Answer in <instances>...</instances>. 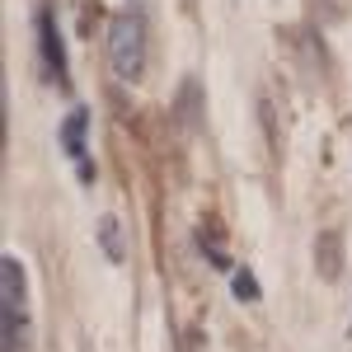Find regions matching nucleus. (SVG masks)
<instances>
[{
    "mask_svg": "<svg viewBox=\"0 0 352 352\" xmlns=\"http://www.w3.org/2000/svg\"><path fill=\"white\" fill-rule=\"evenodd\" d=\"M0 310H24V268L14 254L0 258Z\"/></svg>",
    "mask_w": 352,
    "mask_h": 352,
    "instance_id": "nucleus-3",
    "label": "nucleus"
},
{
    "mask_svg": "<svg viewBox=\"0 0 352 352\" xmlns=\"http://www.w3.org/2000/svg\"><path fill=\"white\" fill-rule=\"evenodd\" d=\"M99 240H104V254L118 263V258H122V230H118V217H104V221H99Z\"/></svg>",
    "mask_w": 352,
    "mask_h": 352,
    "instance_id": "nucleus-7",
    "label": "nucleus"
},
{
    "mask_svg": "<svg viewBox=\"0 0 352 352\" xmlns=\"http://www.w3.org/2000/svg\"><path fill=\"white\" fill-rule=\"evenodd\" d=\"M235 296H240V300H258V282H254V272H235Z\"/></svg>",
    "mask_w": 352,
    "mask_h": 352,
    "instance_id": "nucleus-8",
    "label": "nucleus"
},
{
    "mask_svg": "<svg viewBox=\"0 0 352 352\" xmlns=\"http://www.w3.org/2000/svg\"><path fill=\"white\" fill-rule=\"evenodd\" d=\"M315 272L324 282H338L343 277V230L338 226H329V230L315 235Z\"/></svg>",
    "mask_w": 352,
    "mask_h": 352,
    "instance_id": "nucleus-2",
    "label": "nucleus"
},
{
    "mask_svg": "<svg viewBox=\"0 0 352 352\" xmlns=\"http://www.w3.org/2000/svg\"><path fill=\"white\" fill-rule=\"evenodd\" d=\"M5 320V352H28V320L24 310H0Z\"/></svg>",
    "mask_w": 352,
    "mask_h": 352,
    "instance_id": "nucleus-4",
    "label": "nucleus"
},
{
    "mask_svg": "<svg viewBox=\"0 0 352 352\" xmlns=\"http://www.w3.org/2000/svg\"><path fill=\"white\" fill-rule=\"evenodd\" d=\"M85 122H89L85 109H76L66 122H61V146H66V155H80L85 151Z\"/></svg>",
    "mask_w": 352,
    "mask_h": 352,
    "instance_id": "nucleus-6",
    "label": "nucleus"
},
{
    "mask_svg": "<svg viewBox=\"0 0 352 352\" xmlns=\"http://www.w3.org/2000/svg\"><path fill=\"white\" fill-rule=\"evenodd\" d=\"M109 66L118 80H141L146 71V28L136 14H118L109 24Z\"/></svg>",
    "mask_w": 352,
    "mask_h": 352,
    "instance_id": "nucleus-1",
    "label": "nucleus"
},
{
    "mask_svg": "<svg viewBox=\"0 0 352 352\" xmlns=\"http://www.w3.org/2000/svg\"><path fill=\"white\" fill-rule=\"evenodd\" d=\"M38 33H43V56H47V66H52V71H66V52H61V38H56L52 14L38 19Z\"/></svg>",
    "mask_w": 352,
    "mask_h": 352,
    "instance_id": "nucleus-5",
    "label": "nucleus"
}]
</instances>
